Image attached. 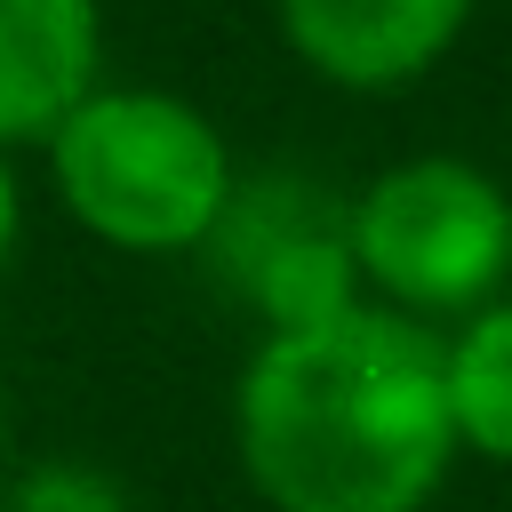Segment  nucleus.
I'll return each instance as SVG.
<instances>
[{"label": "nucleus", "instance_id": "obj_7", "mask_svg": "<svg viewBox=\"0 0 512 512\" xmlns=\"http://www.w3.org/2000/svg\"><path fill=\"white\" fill-rule=\"evenodd\" d=\"M440 376H448L456 448L512 464V304L464 312V328L440 336Z\"/></svg>", "mask_w": 512, "mask_h": 512}, {"label": "nucleus", "instance_id": "obj_6", "mask_svg": "<svg viewBox=\"0 0 512 512\" xmlns=\"http://www.w3.org/2000/svg\"><path fill=\"white\" fill-rule=\"evenodd\" d=\"M88 88L96 0H0V144H48Z\"/></svg>", "mask_w": 512, "mask_h": 512}, {"label": "nucleus", "instance_id": "obj_4", "mask_svg": "<svg viewBox=\"0 0 512 512\" xmlns=\"http://www.w3.org/2000/svg\"><path fill=\"white\" fill-rule=\"evenodd\" d=\"M208 280L248 304L272 328H312L360 304V264H352V200H336L312 176H232L208 240Z\"/></svg>", "mask_w": 512, "mask_h": 512}, {"label": "nucleus", "instance_id": "obj_2", "mask_svg": "<svg viewBox=\"0 0 512 512\" xmlns=\"http://www.w3.org/2000/svg\"><path fill=\"white\" fill-rule=\"evenodd\" d=\"M48 168L72 224L128 256L200 248L232 192V152L216 120L160 88H88L48 128Z\"/></svg>", "mask_w": 512, "mask_h": 512}, {"label": "nucleus", "instance_id": "obj_5", "mask_svg": "<svg viewBox=\"0 0 512 512\" xmlns=\"http://www.w3.org/2000/svg\"><path fill=\"white\" fill-rule=\"evenodd\" d=\"M472 0H280L288 48L336 88H400L448 56Z\"/></svg>", "mask_w": 512, "mask_h": 512}, {"label": "nucleus", "instance_id": "obj_8", "mask_svg": "<svg viewBox=\"0 0 512 512\" xmlns=\"http://www.w3.org/2000/svg\"><path fill=\"white\" fill-rule=\"evenodd\" d=\"M0 512H128V496H120L112 472H96V464H80V456H48V464H32L24 480H8Z\"/></svg>", "mask_w": 512, "mask_h": 512}, {"label": "nucleus", "instance_id": "obj_9", "mask_svg": "<svg viewBox=\"0 0 512 512\" xmlns=\"http://www.w3.org/2000/svg\"><path fill=\"white\" fill-rule=\"evenodd\" d=\"M16 224H24V200H16V176H8V160H0V264L16 256Z\"/></svg>", "mask_w": 512, "mask_h": 512}, {"label": "nucleus", "instance_id": "obj_3", "mask_svg": "<svg viewBox=\"0 0 512 512\" xmlns=\"http://www.w3.org/2000/svg\"><path fill=\"white\" fill-rule=\"evenodd\" d=\"M352 264L360 288L408 320L480 312L512 272V200L472 160H400L352 200Z\"/></svg>", "mask_w": 512, "mask_h": 512}, {"label": "nucleus", "instance_id": "obj_1", "mask_svg": "<svg viewBox=\"0 0 512 512\" xmlns=\"http://www.w3.org/2000/svg\"><path fill=\"white\" fill-rule=\"evenodd\" d=\"M232 448L272 512H424L464 456L432 320L360 296L272 328L240 368Z\"/></svg>", "mask_w": 512, "mask_h": 512}]
</instances>
